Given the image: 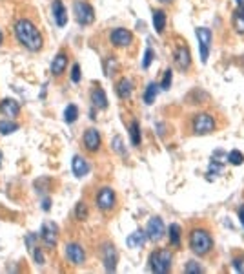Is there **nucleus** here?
<instances>
[{"instance_id": "1", "label": "nucleus", "mask_w": 244, "mask_h": 274, "mask_svg": "<svg viewBox=\"0 0 244 274\" xmlns=\"http://www.w3.org/2000/svg\"><path fill=\"white\" fill-rule=\"evenodd\" d=\"M13 35H15V41L31 53H39L44 48V37L31 19H26V17L17 19L13 24Z\"/></svg>"}, {"instance_id": "2", "label": "nucleus", "mask_w": 244, "mask_h": 274, "mask_svg": "<svg viewBox=\"0 0 244 274\" xmlns=\"http://www.w3.org/2000/svg\"><path fill=\"white\" fill-rule=\"evenodd\" d=\"M188 245L189 250L195 254V256H208L213 249V238H211V232L204 227H195L189 230L188 236Z\"/></svg>"}, {"instance_id": "3", "label": "nucleus", "mask_w": 244, "mask_h": 274, "mask_svg": "<svg viewBox=\"0 0 244 274\" xmlns=\"http://www.w3.org/2000/svg\"><path fill=\"white\" fill-rule=\"evenodd\" d=\"M217 128V119L209 112H197L189 119V132L193 135H208Z\"/></svg>"}, {"instance_id": "4", "label": "nucleus", "mask_w": 244, "mask_h": 274, "mask_svg": "<svg viewBox=\"0 0 244 274\" xmlns=\"http://www.w3.org/2000/svg\"><path fill=\"white\" fill-rule=\"evenodd\" d=\"M171 263H173V254L168 249H157L148 256V267L157 274L169 272Z\"/></svg>"}, {"instance_id": "5", "label": "nucleus", "mask_w": 244, "mask_h": 274, "mask_svg": "<svg viewBox=\"0 0 244 274\" xmlns=\"http://www.w3.org/2000/svg\"><path fill=\"white\" fill-rule=\"evenodd\" d=\"M95 207L102 214H111L117 208V194L111 187L104 185L95 194Z\"/></svg>"}, {"instance_id": "6", "label": "nucleus", "mask_w": 244, "mask_h": 274, "mask_svg": "<svg viewBox=\"0 0 244 274\" xmlns=\"http://www.w3.org/2000/svg\"><path fill=\"white\" fill-rule=\"evenodd\" d=\"M73 13L80 26H90L95 22V10L93 6L88 4L86 0H75L73 2Z\"/></svg>"}, {"instance_id": "7", "label": "nucleus", "mask_w": 244, "mask_h": 274, "mask_svg": "<svg viewBox=\"0 0 244 274\" xmlns=\"http://www.w3.org/2000/svg\"><path fill=\"white\" fill-rule=\"evenodd\" d=\"M100 258H102V263H104V269L108 272H115L117 270V263H119V252L115 249L113 243H102L100 245Z\"/></svg>"}, {"instance_id": "8", "label": "nucleus", "mask_w": 244, "mask_h": 274, "mask_svg": "<svg viewBox=\"0 0 244 274\" xmlns=\"http://www.w3.org/2000/svg\"><path fill=\"white\" fill-rule=\"evenodd\" d=\"M102 147V137L97 128H86L82 133V148L88 154H97Z\"/></svg>"}, {"instance_id": "9", "label": "nucleus", "mask_w": 244, "mask_h": 274, "mask_svg": "<svg viewBox=\"0 0 244 274\" xmlns=\"http://www.w3.org/2000/svg\"><path fill=\"white\" fill-rule=\"evenodd\" d=\"M173 64L177 70L180 71H188L191 66V51L186 44L175 46L173 50Z\"/></svg>"}, {"instance_id": "10", "label": "nucleus", "mask_w": 244, "mask_h": 274, "mask_svg": "<svg viewBox=\"0 0 244 274\" xmlns=\"http://www.w3.org/2000/svg\"><path fill=\"white\" fill-rule=\"evenodd\" d=\"M59 227H57V223H53V221H46L44 225H42V228H40V239H42V243L46 245V247H50V249H55L57 243H59Z\"/></svg>"}, {"instance_id": "11", "label": "nucleus", "mask_w": 244, "mask_h": 274, "mask_svg": "<svg viewBox=\"0 0 244 274\" xmlns=\"http://www.w3.org/2000/svg\"><path fill=\"white\" fill-rule=\"evenodd\" d=\"M110 42L113 48H128L133 44V33L126 28H115L110 33Z\"/></svg>"}, {"instance_id": "12", "label": "nucleus", "mask_w": 244, "mask_h": 274, "mask_svg": "<svg viewBox=\"0 0 244 274\" xmlns=\"http://www.w3.org/2000/svg\"><path fill=\"white\" fill-rule=\"evenodd\" d=\"M195 35L199 39V48H200V61L202 62H208V57H209V50H211V30L208 28H197Z\"/></svg>"}, {"instance_id": "13", "label": "nucleus", "mask_w": 244, "mask_h": 274, "mask_svg": "<svg viewBox=\"0 0 244 274\" xmlns=\"http://www.w3.org/2000/svg\"><path fill=\"white\" fill-rule=\"evenodd\" d=\"M146 238L151 239V241H159V239L164 238V232H166V227H164V221L160 218H157V216H153V218L148 221V225H146Z\"/></svg>"}, {"instance_id": "14", "label": "nucleus", "mask_w": 244, "mask_h": 274, "mask_svg": "<svg viewBox=\"0 0 244 274\" xmlns=\"http://www.w3.org/2000/svg\"><path fill=\"white\" fill-rule=\"evenodd\" d=\"M66 258L71 265H84L86 263V250L80 243H71L66 245Z\"/></svg>"}, {"instance_id": "15", "label": "nucleus", "mask_w": 244, "mask_h": 274, "mask_svg": "<svg viewBox=\"0 0 244 274\" xmlns=\"http://www.w3.org/2000/svg\"><path fill=\"white\" fill-rule=\"evenodd\" d=\"M68 64H70V53L66 50L59 51L55 55V59L51 61V75L55 77V79H60L66 73Z\"/></svg>"}, {"instance_id": "16", "label": "nucleus", "mask_w": 244, "mask_h": 274, "mask_svg": "<svg viewBox=\"0 0 244 274\" xmlns=\"http://www.w3.org/2000/svg\"><path fill=\"white\" fill-rule=\"evenodd\" d=\"M0 115H4L6 119H17L20 115V102L11 97L2 99L0 101Z\"/></svg>"}, {"instance_id": "17", "label": "nucleus", "mask_w": 244, "mask_h": 274, "mask_svg": "<svg viewBox=\"0 0 244 274\" xmlns=\"http://www.w3.org/2000/svg\"><path fill=\"white\" fill-rule=\"evenodd\" d=\"M91 104H93L95 110H108V97H106V91L97 84V86L91 90L90 93Z\"/></svg>"}, {"instance_id": "18", "label": "nucleus", "mask_w": 244, "mask_h": 274, "mask_svg": "<svg viewBox=\"0 0 244 274\" xmlns=\"http://www.w3.org/2000/svg\"><path fill=\"white\" fill-rule=\"evenodd\" d=\"M71 170H73V176H75V178H84L86 174L91 170V165L88 163V159L82 158V156H75L73 161H71Z\"/></svg>"}, {"instance_id": "19", "label": "nucleus", "mask_w": 244, "mask_h": 274, "mask_svg": "<svg viewBox=\"0 0 244 274\" xmlns=\"http://www.w3.org/2000/svg\"><path fill=\"white\" fill-rule=\"evenodd\" d=\"M51 10H53V17H55V22L59 28H64L68 24V11H66V6L62 0H53L51 4Z\"/></svg>"}, {"instance_id": "20", "label": "nucleus", "mask_w": 244, "mask_h": 274, "mask_svg": "<svg viewBox=\"0 0 244 274\" xmlns=\"http://www.w3.org/2000/svg\"><path fill=\"white\" fill-rule=\"evenodd\" d=\"M115 91H117L119 99H122V101H128V99L131 97V93H133V82H131L130 79H126V77H122V79H119V81H117Z\"/></svg>"}, {"instance_id": "21", "label": "nucleus", "mask_w": 244, "mask_h": 274, "mask_svg": "<svg viewBox=\"0 0 244 274\" xmlns=\"http://www.w3.org/2000/svg\"><path fill=\"white\" fill-rule=\"evenodd\" d=\"M153 15H151V19H153V28L155 31L159 33V35H162L166 30V24H168V15H166L164 10H153L151 11Z\"/></svg>"}, {"instance_id": "22", "label": "nucleus", "mask_w": 244, "mask_h": 274, "mask_svg": "<svg viewBox=\"0 0 244 274\" xmlns=\"http://www.w3.org/2000/svg\"><path fill=\"white\" fill-rule=\"evenodd\" d=\"M146 232L144 230H140V228H137L135 232H131L130 236H128V247L130 249H142L146 243Z\"/></svg>"}, {"instance_id": "23", "label": "nucleus", "mask_w": 244, "mask_h": 274, "mask_svg": "<svg viewBox=\"0 0 244 274\" xmlns=\"http://www.w3.org/2000/svg\"><path fill=\"white\" fill-rule=\"evenodd\" d=\"M231 28L239 37H244V10H237L231 13Z\"/></svg>"}, {"instance_id": "24", "label": "nucleus", "mask_w": 244, "mask_h": 274, "mask_svg": "<svg viewBox=\"0 0 244 274\" xmlns=\"http://www.w3.org/2000/svg\"><path fill=\"white\" fill-rule=\"evenodd\" d=\"M168 238H169V245H171V247H180V241H182V228H180L179 223L169 225Z\"/></svg>"}, {"instance_id": "25", "label": "nucleus", "mask_w": 244, "mask_h": 274, "mask_svg": "<svg viewBox=\"0 0 244 274\" xmlns=\"http://www.w3.org/2000/svg\"><path fill=\"white\" fill-rule=\"evenodd\" d=\"M20 128V124L15 121V119H2L0 121V135H11V133H15L17 130Z\"/></svg>"}, {"instance_id": "26", "label": "nucleus", "mask_w": 244, "mask_h": 274, "mask_svg": "<svg viewBox=\"0 0 244 274\" xmlns=\"http://www.w3.org/2000/svg\"><path fill=\"white\" fill-rule=\"evenodd\" d=\"M159 90H160V86L157 84V82H150V84H148V88H146V91H144V102H146V104H153L155 99H157Z\"/></svg>"}, {"instance_id": "27", "label": "nucleus", "mask_w": 244, "mask_h": 274, "mask_svg": "<svg viewBox=\"0 0 244 274\" xmlns=\"http://www.w3.org/2000/svg\"><path fill=\"white\" fill-rule=\"evenodd\" d=\"M130 137H131V145H133V147H140L142 135H140L139 121H131V124H130Z\"/></svg>"}, {"instance_id": "28", "label": "nucleus", "mask_w": 244, "mask_h": 274, "mask_svg": "<svg viewBox=\"0 0 244 274\" xmlns=\"http://www.w3.org/2000/svg\"><path fill=\"white\" fill-rule=\"evenodd\" d=\"M77 119H79V106H75V104H68L64 110V121L68 122V124H73Z\"/></svg>"}, {"instance_id": "29", "label": "nucleus", "mask_w": 244, "mask_h": 274, "mask_svg": "<svg viewBox=\"0 0 244 274\" xmlns=\"http://www.w3.org/2000/svg\"><path fill=\"white\" fill-rule=\"evenodd\" d=\"M111 148H113V152L115 154H119V156H126V145L124 141H122V137L120 135H115L113 137V141H111Z\"/></svg>"}, {"instance_id": "30", "label": "nucleus", "mask_w": 244, "mask_h": 274, "mask_svg": "<svg viewBox=\"0 0 244 274\" xmlns=\"http://www.w3.org/2000/svg\"><path fill=\"white\" fill-rule=\"evenodd\" d=\"M117 66H119V62H117V57L110 55V57H106V61H104V73L106 75H113L115 70H117Z\"/></svg>"}, {"instance_id": "31", "label": "nucleus", "mask_w": 244, "mask_h": 274, "mask_svg": "<svg viewBox=\"0 0 244 274\" xmlns=\"http://www.w3.org/2000/svg\"><path fill=\"white\" fill-rule=\"evenodd\" d=\"M228 163L229 165H233V167H240L244 163V154L240 150H231L228 154Z\"/></svg>"}, {"instance_id": "32", "label": "nucleus", "mask_w": 244, "mask_h": 274, "mask_svg": "<svg viewBox=\"0 0 244 274\" xmlns=\"http://www.w3.org/2000/svg\"><path fill=\"white\" fill-rule=\"evenodd\" d=\"M88 214H90L88 205H86L84 201H79L75 207V218L79 219V221H86V219H88Z\"/></svg>"}, {"instance_id": "33", "label": "nucleus", "mask_w": 244, "mask_h": 274, "mask_svg": "<svg viewBox=\"0 0 244 274\" xmlns=\"http://www.w3.org/2000/svg\"><path fill=\"white\" fill-rule=\"evenodd\" d=\"M184 270H186V274H200V272H204V269L199 265V261H193V259H189L188 263H186V267H184Z\"/></svg>"}, {"instance_id": "34", "label": "nucleus", "mask_w": 244, "mask_h": 274, "mask_svg": "<svg viewBox=\"0 0 244 274\" xmlns=\"http://www.w3.org/2000/svg\"><path fill=\"white\" fill-rule=\"evenodd\" d=\"M80 79H82V68H80L79 62H75V64H73V68H71V82L79 84Z\"/></svg>"}, {"instance_id": "35", "label": "nucleus", "mask_w": 244, "mask_h": 274, "mask_svg": "<svg viewBox=\"0 0 244 274\" xmlns=\"http://www.w3.org/2000/svg\"><path fill=\"white\" fill-rule=\"evenodd\" d=\"M171 77H173V75H171V70L168 68V70L164 71V75H162V81H160V84H159L160 90H169V86H171Z\"/></svg>"}, {"instance_id": "36", "label": "nucleus", "mask_w": 244, "mask_h": 274, "mask_svg": "<svg viewBox=\"0 0 244 274\" xmlns=\"http://www.w3.org/2000/svg\"><path fill=\"white\" fill-rule=\"evenodd\" d=\"M31 256H33V259H35L37 265H44L46 263L44 252H42V249H39V247H35V249L31 250Z\"/></svg>"}, {"instance_id": "37", "label": "nucleus", "mask_w": 244, "mask_h": 274, "mask_svg": "<svg viewBox=\"0 0 244 274\" xmlns=\"http://www.w3.org/2000/svg\"><path fill=\"white\" fill-rule=\"evenodd\" d=\"M153 50H151V48H148V50H146V53H144V61H142V68H150V64L151 62H153Z\"/></svg>"}, {"instance_id": "38", "label": "nucleus", "mask_w": 244, "mask_h": 274, "mask_svg": "<svg viewBox=\"0 0 244 274\" xmlns=\"http://www.w3.org/2000/svg\"><path fill=\"white\" fill-rule=\"evenodd\" d=\"M26 245H28V249H30V252L37 247V234H28L26 236Z\"/></svg>"}, {"instance_id": "39", "label": "nucleus", "mask_w": 244, "mask_h": 274, "mask_svg": "<svg viewBox=\"0 0 244 274\" xmlns=\"http://www.w3.org/2000/svg\"><path fill=\"white\" fill-rule=\"evenodd\" d=\"M233 269L237 270V272L244 274V256H240V258H235L233 259Z\"/></svg>"}, {"instance_id": "40", "label": "nucleus", "mask_w": 244, "mask_h": 274, "mask_svg": "<svg viewBox=\"0 0 244 274\" xmlns=\"http://www.w3.org/2000/svg\"><path fill=\"white\" fill-rule=\"evenodd\" d=\"M42 210H44V212H50L51 210V198H48V196L42 199Z\"/></svg>"}, {"instance_id": "41", "label": "nucleus", "mask_w": 244, "mask_h": 274, "mask_svg": "<svg viewBox=\"0 0 244 274\" xmlns=\"http://www.w3.org/2000/svg\"><path fill=\"white\" fill-rule=\"evenodd\" d=\"M237 214H239V219H240V225L244 227V205H240L239 210H237Z\"/></svg>"}, {"instance_id": "42", "label": "nucleus", "mask_w": 244, "mask_h": 274, "mask_svg": "<svg viewBox=\"0 0 244 274\" xmlns=\"http://www.w3.org/2000/svg\"><path fill=\"white\" fill-rule=\"evenodd\" d=\"M235 2H237V8H239V10H244V0H235Z\"/></svg>"}, {"instance_id": "43", "label": "nucleus", "mask_w": 244, "mask_h": 274, "mask_svg": "<svg viewBox=\"0 0 244 274\" xmlns=\"http://www.w3.org/2000/svg\"><path fill=\"white\" fill-rule=\"evenodd\" d=\"M4 44V33H2V30H0V46Z\"/></svg>"}, {"instance_id": "44", "label": "nucleus", "mask_w": 244, "mask_h": 274, "mask_svg": "<svg viewBox=\"0 0 244 274\" xmlns=\"http://www.w3.org/2000/svg\"><path fill=\"white\" fill-rule=\"evenodd\" d=\"M160 4H171V2H173V0H159Z\"/></svg>"}, {"instance_id": "45", "label": "nucleus", "mask_w": 244, "mask_h": 274, "mask_svg": "<svg viewBox=\"0 0 244 274\" xmlns=\"http://www.w3.org/2000/svg\"><path fill=\"white\" fill-rule=\"evenodd\" d=\"M2 159H4V154L0 152V168H2Z\"/></svg>"}]
</instances>
